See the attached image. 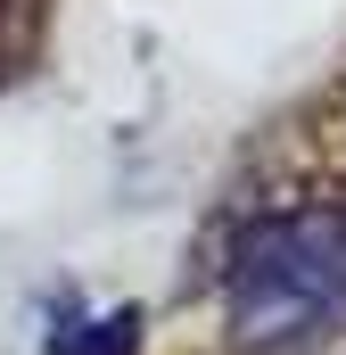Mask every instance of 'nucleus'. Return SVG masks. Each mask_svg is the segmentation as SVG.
I'll use <instances>...</instances> for the list:
<instances>
[{
    "instance_id": "1",
    "label": "nucleus",
    "mask_w": 346,
    "mask_h": 355,
    "mask_svg": "<svg viewBox=\"0 0 346 355\" xmlns=\"http://www.w3.org/2000/svg\"><path fill=\"white\" fill-rule=\"evenodd\" d=\"M223 306L248 347L330 322L346 306V207H280L239 223L223 265Z\"/></svg>"
},
{
    "instance_id": "2",
    "label": "nucleus",
    "mask_w": 346,
    "mask_h": 355,
    "mask_svg": "<svg viewBox=\"0 0 346 355\" xmlns=\"http://www.w3.org/2000/svg\"><path fill=\"white\" fill-rule=\"evenodd\" d=\"M132 347H140V314H107L58 339V355H132Z\"/></svg>"
},
{
    "instance_id": "3",
    "label": "nucleus",
    "mask_w": 346,
    "mask_h": 355,
    "mask_svg": "<svg viewBox=\"0 0 346 355\" xmlns=\"http://www.w3.org/2000/svg\"><path fill=\"white\" fill-rule=\"evenodd\" d=\"M17 33H25V0H0V67L17 58Z\"/></svg>"
}]
</instances>
